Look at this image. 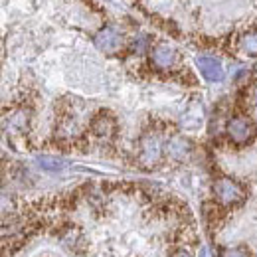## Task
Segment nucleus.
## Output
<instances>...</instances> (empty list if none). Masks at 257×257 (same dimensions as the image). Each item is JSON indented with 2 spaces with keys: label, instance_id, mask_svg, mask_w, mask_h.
<instances>
[{
  "label": "nucleus",
  "instance_id": "obj_1",
  "mask_svg": "<svg viewBox=\"0 0 257 257\" xmlns=\"http://www.w3.org/2000/svg\"><path fill=\"white\" fill-rule=\"evenodd\" d=\"M214 194H216L218 202L224 204L225 208L239 206L247 198V190L239 182H235V180H231L227 176H222V178H218L214 182Z\"/></svg>",
  "mask_w": 257,
  "mask_h": 257
},
{
  "label": "nucleus",
  "instance_id": "obj_2",
  "mask_svg": "<svg viewBox=\"0 0 257 257\" xmlns=\"http://www.w3.org/2000/svg\"><path fill=\"white\" fill-rule=\"evenodd\" d=\"M162 161V139L159 133H145L139 141V162L153 168Z\"/></svg>",
  "mask_w": 257,
  "mask_h": 257
},
{
  "label": "nucleus",
  "instance_id": "obj_3",
  "mask_svg": "<svg viewBox=\"0 0 257 257\" xmlns=\"http://www.w3.org/2000/svg\"><path fill=\"white\" fill-rule=\"evenodd\" d=\"M227 135L237 145H243V143L251 141L253 139V121H251V117L239 115V117L229 119V123H227Z\"/></svg>",
  "mask_w": 257,
  "mask_h": 257
},
{
  "label": "nucleus",
  "instance_id": "obj_4",
  "mask_svg": "<svg viewBox=\"0 0 257 257\" xmlns=\"http://www.w3.org/2000/svg\"><path fill=\"white\" fill-rule=\"evenodd\" d=\"M151 62H153V65H155L157 69H162V71L172 69L174 65L178 64V52H176L170 44L162 42V44H157V46L153 48V52H151Z\"/></svg>",
  "mask_w": 257,
  "mask_h": 257
},
{
  "label": "nucleus",
  "instance_id": "obj_5",
  "mask_svg": "<svg viewBox=\"0 0 257 257\" xmlns=\"http://www.w3.org/2000/svg\"><path fill=\"white\" fill-rule=\"evenodd\" d=\"M196 64H198V69H200V73H202L204 79H208L212 83L224 79V67H222L220 60H216L212 56H200L196 60Z\"/></svg>",
  "mask_w": 257,
  "mask_h": 257
},
{
  "label": "nucleus",
  "instance_id": "obj_6",
  "mask_svg": "<svg viewBox=\"0 0 257 257\" xmlns=\"http://www.w3.org/2000/svg\"><path fill=\"white\" fill-rule=\"evenodd\" d=\"M95 46L101 52L113 54L123 46V34H119L115 28H103L95 36Z\"/></svg>",
  "mask_w": 257,
  "mask_h": 257
},
{
  "label": "nucleus",
  "instance_id": "obj_7",
  "mask_svg": "<svg viewBox=\"0 0 257 257\" xmlns=\"http://www.w3.org/2000/svg\"><path fill=\"white\" fill-rule=\"evenodd\" d=\"M166 153H168V157H172L176 161H184L192 153V143L180 135H172L166 141Z\"/></svg>",
  "mask_w": 257,
  "mask_h": 257
},
{
  "label": "nucleus",
  "instance_id": "obj_8",
  "mask_svg": "<svg viewBox=\"0 0 257 257\" xmlns=\"http://www.w3.org/2000/svg\"><path fill=\"white\" fill-rule=\"evenodd\" d=\"M91 133H93V137L101 139V141L111 139L115 135V119L105 115V113L97 115L95 119H93V123H91Z\"/></svg>",
  "mask_w": 257,
  "mask_h": 257
},
{
  "label": "nucleus",
  "instance_id": "obj_9",
  "mask_svg": "<svg viewBox=\"0 0 257 257\" xmlns=\"http://www.w3.org/2000/svg\"><path fill=\"white\" fill-rule=\"evenodd\" d=\"M239 50H241V54H245V56H249V58L255 56L257 42H255V32H253V30L245 32L239 38Z\"/></svg>",
  "mask_w": 257,
  "mask_h": 257
},
{
  "label": "nucleus",
  "instance_id": "obj_10",
  "mask_svg": "<svg viewBox=\"0 0 257 257\" xmlns=\"http://www.w3.org/2000/svg\"><path fill=\"white\" fill-rule=\"evenodd\" d=\"M38 164L44 168V170H50V172H58L65 166V161L62 159H56V157H38Z\"/></svg>",
  "mask_w": 257,
  "mask_h": 257
},
{
  "label": "nucleus",
  "instance_id": "obj_11",
  "mask_svg": "<svg viewBox=\"0 0 257 257\" xmlns=\"http://www.w3.org/2000/svg\"><path fill=\"white\" fill-rule=\"evenodd\" d=\"M225 257H249V253L245 249H231L225 253Z\"/></svg>",
  "mask_w": 257,
  "mask_h": 257
}]
</instances>
